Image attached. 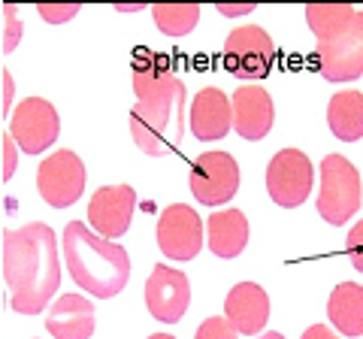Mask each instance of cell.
<instances>
[{
    "label": "cell",
    "mask_w": 363,
    "mask_h": 339,
    "mask_svg": "<svg viewBox=\"0 0 363 339\" xmlns=\"http://www.w3.org/2000/svg\"><path fill=\"white\" fill-rule=\"evenodd\" d=\"M203 218L188 203H173L157 218V248L169 261H194L203 248Z\"/></svg>",
    "instance_id": "obj_11"
},
{
    "label": "cell",
    "mask_w": 363,
    "mask_h": 339,
    "mask_svg": "<svg viewBox=\"0 0 363 339\" xmlns=\"http://www.w3.org/2000/svg\"><path fill=\"white\" fill-rule=\"evenodd\" d=\"M188 188L203 206H224L240 191V164L230 152H203L194 157Z\"/></svg>",
    "instance_id": "obj_7"
},
{
    "label": "cell",
    "mask_w": 363,
    "mask_h": 339,
    "mask_svg": "<svg viewBox=\"0 0 363 339\" xmlns=\"http://www.w3.org/2000/svg\"><path fill=\"white\" fill-rule=\"evenodd\" d=\"M136 209V191L130 185H104L88 200V224L104 240H118L128 233Z\"/></svg>",
    "instance_id": "obj_12"
},
{
    "label": "cell",
    "mask_w": 363,
    "mask_h": 339,
    "mask_svg": "<svg viewBox=\"0 0 363 339\" xmlns=\"http://www.w3.org/2000/svg\"><path fill=\"white\" fill-rule=\"evenodd\" d=\"M149 339H176V336H169V333H155V336H149Z\"/></svg>",
    "instance_id": "obj_32"
},
{
    "label": "cell",
    "mask_w": 363,
    "mask_h": 339,
    "mask_svg": "<svg viewBox=\"0 0 363 339\" xmlns=\"http://www.w3.org/2000/svg\"><path fill=\"white\" fill-rule=\"evenodd\" d=\"M145 306L161 324H176L191 306V282L182 269L155 267L145 282Z\"/></svg>",
    "instance_id": "obj_13"
},
{
    "label": "cell",
    "mask_w": 363,
    "mask_h": 339,
    "mask_svg": "<svg viewBox=\"0 0 363 339\" xmlns=\"http://www.w3.org/2000/svg\"><path fill=\"white\" fill-rule=\"evenodd\" d=\"M4 16H6V33H4V52H13L16 43L21 37V28H18V18H16V6L13 4H4Z\"/></svg>",
    "instance_id": "obj_26"
},
{
    "label": "cell",
    "mask_w": 363,
    "mask_h": 339,
    "mask_svg": "<svg viewBox=\"0 0 363 339\" xmlns=\"http://www.w3.org/2000/svg\"><path fill=\"white\" fill-rule=\"evenodd\" d=\"M4 279L9 306L21 315H40L61 285L58 236L49 224L30 221L4 230Z\"/></svg>",
    "instance_id": "obj_2"
},
{
    "label": "cell",
    "mask_w": 363,
    "mask_h": 339,
    "mask_svg": "<svg viewBox=\"0 0 363 339\" xmlns=\"http://www.w3.org/2000/svg\"><path fill=\"white\" fill-rule=\"evenodd\" d=\"M233 106V130L240 133L242 140H264L272 130V121H276V106H272V97L267 88L260 85H240L230 97Z\"/></svg>",
    "instance_id": "obj_14"
},
{
    "label": "cell",
    "mask_w": 363,
    "mask_h": 339,
    "mask_svg": "<svg viewBox=\"0 0 363 339\" xmlns=\"http://www.w3.org/2000/svg\"><path fill=\"white\" fill-rule=\"evenodd\" d=\"M363 200V182L354 164L345 155H327L321 161V191H318V216L333 228L354 218Z\"/></svg>",
    "instance_id": "obj_4"
},
{
    "label": "cell",
    "mask_w": 363,
    "mask_h": 339,
    "mask_svg": "<svg viewBox=\"0 0 363 339\" xmlns=\"http://www.w3.org/2000/svg\"><path fill=\"white\" fill-rule=\"evenodd\" d=\"M6 133L16 140V145L25 155H43L49 145H55L61 133V118L45 97H25L9 116Z\"/></svg>",
    "instance_id": "obj_9"
},
{
    "label": "cell",
    "mask_w": 363,
    "mask_h": 339,
    "mask_svg": "<svg viewBox=\"0 0 363 339\" xmlns=\"http://www.w3.org/2000/svg\"><path fill=\"white\" fill-rule=\"evenodd\" d=\"M327 318L342 336H363V285L339 282L327 300Z\"/></svg>",
    "instance_id": "obj_19"
},
{
    "label": "cell",
    "mask_w": 363,
    "mask_h": 339,
    "mask_svg": "<svg viewBox=\"0 0 363 339\" xmlns=\"http://www.w3.org/2000/svg\"><path fill=\"white\" fill-rule=\"evenodd\" d=\"M64 264L67 273L82 291L97 300H112L130 282V255L128 248L104 240L85 221H70L64 228Z\"/></svg>",
    "instance_id": "obj_3"
},
{
    "label": "cell",
    "mask_w": 363,
    "mask_h": 339,
    "mask_svg": "<svg viewBox=\"0 0 363 339\" xmlns=\"http://www.w3.org/2000/svg\"><path fill=\"white\" fill-rule=\"evenodd\" d=\"M224 315L242 336H260L269 321V297L257 282H240L224 300Z\"/></svg>",
    "instance_id": "obj_16"
},
{
    "label": "cell",
    "mask_w": 363,
    "mask_h": 339,
    "mask_svg": "<svg viewBox=\"0 0 363 339\" xmlns=\"http://www.w3.org/2000/svg\"><path fill=\"white\" fill-rule=\"evenodd\" d=\"M300 339H339V336H336V333H333L327 324H312L309 330H306Z\"/></svg>",
    "instance_id": "obj_29"
},
{
    "label": "cell",
    "mask_w": 363,
    "mask_h": 339,
    "mask_svg": "<svg viewBox=\"0 0 363 339\" xmlns=\"http://www.w3.org/2000/svg\"><path fill=\"white\" fill-rule=\"evenodd\" d=\"M354 13L357 9L351 4H312L306 6V25L318 37V43H324L333 40L339 30H345Z\"/></svg>",
    "instance_id": "obj_21"
},
{
    "label": "cell",
    "mask_w": 363,
    "mask_h": 339,
    "mask_svg": "<svg viewBox=\"0 0 363 339\" xmlns=\"http://www.w3.org/2000/svg\"><path fill=\"white\" fill-rule=\"evenodd\" d=\"M133 94L130 133L136 149L149 157H164L179 152L188 128V88L173 76L167 55L140 52L133 61Z\"/></svg>",
    "instance_id": "obj_1"
},
{
    "label": "cell",
    "mask_w": 363,
    "mask_h": 339,
    "mask_svg": "<svg viewBox=\"0 0 363 339\" xmlns=\"http://www.w3.org/2000/svg\"><path fill=\"white\" fill-rule=\"evenodd\" d=\"M345 255H348L351 267H354L357 273H363V218L345 236Z\"/></svg>",
    "instance_id": "obj_24"
},
{
    "label": "cell",
    "mask_w": 363,
    "mask_h": 339,
    "mask_svg": "<svg viewBox=\"0 0 363 339\" xmlns=\"http://www.w3.org/2000/svg\"><path fill=\"white\" fill-rule=\"evenodd\" d=\"M194 339H240V330L230 324L227 315H212L197 327V336Z\"/></svg>",
    "instance_id": "obj_23"
},
{
    "label": "cell",
    "mask_w": 363,
    "mask_h": 339,
    "mask_svg": "<svg viewBox=\"0 0 363 339\" xmlns=\"http://www.w3.org/2000/svg\"><path fill=\"white\" fill-rule=\"evenodd\" d=\"M206 245L215 257H230L242 255L248 245V218L242 209H221L206 218Z\"/></svg>",
    "instance_id": "obj_18"
},
{
    "label": "cell",
    "mask_w": 363,
    "mask_h": 339,
    "mask_svg": "<svg viewBox=\"0 0 363 339\" xmlns=\"http://www.w3.org/2000/svg\"><path fill=\"white\" fill-rule=\"evenodd\" d=\"M37 191L55 209H67L82 197L85 191V164L70 149L52 152L37 167Z\"/></svg>",
    "instance_id": "obj_10"
},
{
    "label": "cell",
    "mask_w": 363,
    "mask_h": 339,
    "mask_svg": "<svg viewBox=\"0 0 363 339\" xmlns=\"http://www.w3.org/2000/svg\"><path fill=\"white\" fill-rule=\"evenodd\" d=\"M255 339H285V336L276 333V330H267V333H260V336H255Z\"/></svg>",
    "instance_id": "obj_31"
},
{
    "label": "cell",
    "mask_w": 363,
    "mask_h": 339,
    "mask_svg": "<svg viewBox=\"0 0 363 339\" xmlns=\"http://www.w3.org/2000/svg\"><path fill=\"white\" fill-rule=\"evenodd\" d=\"M218 13H221V16H248V13H255V4H242V6L218 4Z\"/></svg>",
    "instance_id": "obj_30"
},
{
    "label": "cell",
    "mask_w": 363,
    "mask_h": 339,
    "mask_svg": "<svg viewBox=\"0 0 363 339\" xmlns=\"http://www.w3.org/2000/svg\"><path fill=\"white\" fill-rule=\"evenodd\" d=\"M315 185V170L309 155L300 149H281L267 164V194L281 209H294L309 200Z\"/></svg>",
    "instance_id": "obj_6"
},
{
    "label": "cell",
    "mask_w": 363,
    "mask_h": 339,
    "mask_svg": "<svg viewBox=\"0 0 363 339\" xmlns=\"http://www.w3.org/2000/svg\"><path fill=\"white\" fill-rule=\"evenodd\" d=\"M37 13L49 21V25H64V21H70L73 16H79V6L76 4H67V6H61V4H40Z\"/></svg>",
    "instance_id": "obj_25"
},
{
    "label": "cell",
    "mask_w": 363,
    "mask_h": 339,
    "mask_svg": "<svg viewBox=\"0 0 363 339\" xmlns=\"http://www.w3.org/2000/svg\"><path fill=\"white\" fill-rule=\"evenodd\" d=\"M221 61L230 76L242 82H257V79H267L276 67V43L264 28L240 25L227 33Z\"/></svg>",
    "instance_id": "obj_5"
},
{
    "label": "cell",
    "mask_w": 363,
    "mask_h": 339,
    "mask_svg": "<svg viewBox=\"0 0 363 339\" xmlns=\"http://www.w3.org/2000/svg\"><path fill=\"white\" fill-rule=\"evenodd\" d=\"M315 64L327 82H354L363 76V13H354L345 30L318 43Z\"/></svg>",
    "instance_id": "obj_8"
},
{
    "label": "cell",
    "mask_w": 363,
    "mask_h": 339,
    "mask_svg": "<svg viewBox=\"0 0 363 339\" xmlns=\"http://www.w3.org/2000/svg\"><path fill=\"white\" fill-rule=\"evenodd\" d=\"M94 324V303L82 294H61L45 315V327L55 339H91Z\"/></svg>",
    "instance_id": "obj_17"
},
{
    "label": "cell",
    "mask_w": 363,
    "mask_h": 339,
    "mask_svg": "<svg viewBox=\"0 0 363 339\" xmlns=\"http://www.w3.org/2000/svg\"><path fill=\"white\" fill-rule=\"evenodd\" d=\"M327 124L333 137L342 143L363 140V94L360 91H339L327 104Z\"/></svg>",
    "instance_id": "obj_20"
},
{
    "label": "cell",
    "mask_w": 363,
    "mask_h": 339,
    "mask_svg": "<svg viewBox=\"0 0 363 339\" xmlns=\"http://www.w3.org/2000/svg\"><path fill=\"white\" fill-rule=\"evenodd\" d=\"M188 128L203 143H218L233 128V106L221 88H203L188 106Z\"/></svg>",
    "instance_id": "obj_15"
},
{
    "label": "cell",
    "mask_w": 363,
    "mask_h": 339,
    "mask_svg": "<svg viewBox=\"0 0 363 339\" xmlns=\"http://www.w3.org/2000/svg\"><path fill=\"white\" fill-rule=\"evenodd\" d=\"M16 140L9 137V133H4V182H9V179L16 176Z\"/></svg>",
    "instance_id": "obj_27"
},
{
    "label": "cell",
    "mask_w": 363,
    "mask_h": 339,
    "mask_svg": "<svg viewBox=\"0 0 363 339\" xmlns=\"http://www.w3.org/2000/svg\"><path fill=\"white\" fill-rule=\"evenodd\" d=\"M4 91H6V97H4V116L9 118L13 116V94H16V88H13V76H9V70H4Z\"/></svg>",
    "instance_id": "obj_28"
},
{
    "label": "cell",
    "mask_w": 363,
    "mask_h": 339,
    "mask_svg": "<svg viewBox=\"0 0 363 339\" xmlns=\"http://www.w3.org/2000/svg\"><path fill=\"white\" fill-rule=\"evenodd\" d=\"M152 18L161 33L167 37H185L197 28L200 21V6L197 4H155Z\"/></svg>",
    "instance_id": "obj_22"
}]
</instances>
